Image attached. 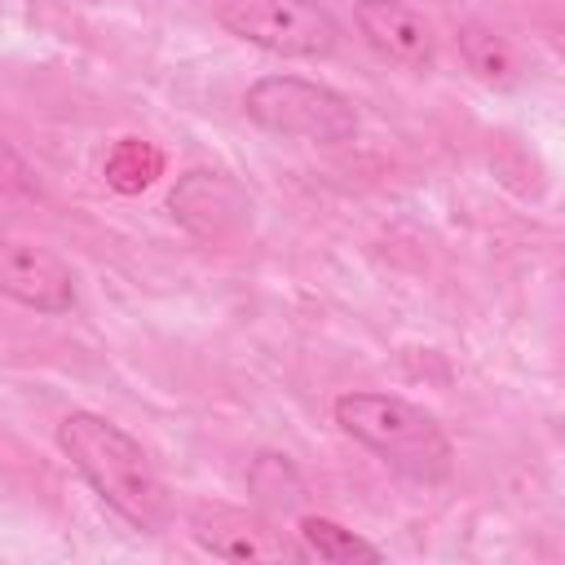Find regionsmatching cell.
I'll return each instance as SVG.
<instances>
[{
	"mask_svg": "<svg viewBox=\"0 0 565 565\" xmlns=\"http://www.w3.org/2000/svg\"><path fill=\"white\" fill-rule=\"evenodd\" d=\"M57 450L88 481V490L141 534H159L172 516L168 486L132 433L97 411H71L57 419Z\"/></svg>",
	"mask_w": 565,
	"mask_h": 565,
	"instance_id": "obj_1",
	"label": "cell"
},
{
	"mask_svg": "<svg viewBox=\"0 0 565 565\" xmlns=\"http://www.w3.org/2000/svg\"><path fill=\"white\" fill-rule=\"evenodd\" d=\"M331 415L344 437L380 455L397 477L415 486H441L455 468L450 437L411 397L380 393V388H349L331 402Z\"/></svg>",
	"mask_w": 565,
	"mask_h": 565,
	"instance_id": "obj_2",
	"label": "cell"
},
{
	"mask_svg": "<svg viewBox=\"0 0 565 565\" xmlns=\"http://www.w3.org/2000/svg\"><path fill=\"white\" fill-rule=\"evenodd\" d=\"M243 115L274 137L318 146H335L358 132V106L340 88L305 75H260L243 93Z\"/></svg>",
	"mask_w": 565,
	"mask_h": 565,
	"instance_id": "obj_3",
	"label": "cell"
},
{
	"mask_svg": "<svg viewBox=\"0 0 565 565\" xmlns=\"http://www.w3.org/2000/svg\"><path fill=\"white\" fill-rule=\"evenodd\" d=\"M212 13L230 35L274 57L318 62L340 49V22L318 0H212Z\"/></svg>",
	"mask_w": 565,
	"mask_h": 565,
	"instance_id": "obj_4",
	"label": "cell"
},
{
	"mask_svg": "<svg viewBox=\"0 0 565 565\" xmlns=\"http://www.w3.org/2000/svg\"><path fill=\"white\" fill-rule=\"evenodd\" d=\"M0 296L53 318L75 309V274L57 252L0 234Z\"/></svg>",
	"mask_w": 565,
	"mask_h": 565,
	"instance_id": "obj_5",
	"label": "cell"
},
{
	"mask_svg": "<svg viewBox=\"0 0 565 565\" xmlns=\"http://www.w3.org/2000/svg\"><path fill=\"white\" fill-rule=\"evenodd\" d=\"M190 534L203 552L221 561H296L300 547L274 530L260 512L230 508V503H199L190 512Z\"/></svg>",
	"mask_w": 565,
	"mask_h": 565,
	"instance_id": "obj_6",
	"label": "cell"
},
{
	"mask_svg": "<svg viewBox=\"0 0 565 565\" xmlns=\"http://www.w3.org/2000/svg\"><path fill=\"white\" fill-rule=\"evenodd\" d=\"M353 22L366 49L402 71H428L437 62L433 22L406 0H353Z\"/></svg>",
	"mask_w": 565,
	"mask_h": 565,
	"instance_id": "obj_7",
	"label": "cell"
},
{
	"mask_svg": "<svg viewBox=\"0 0 565 565\" xmlns=\"http://www.w3.org/2000/svg\"><path fill=\"white\" fill-rule=\"evenodd\" d=\"M168 207L172 216L194 234V238H230L243 221H247V194L238 181H230L225 172H212V168H190L172 194H168Z\"/></svg>",
	"mask_w": 565,
	"mask_h": 565,
	"instance_id": "obj_8",
	"label": "cell"
},
{
	"mask_svg": "<svg viewBox=\"0 0 565 565\" xmlns=\"http://www.w3.org/2000/svg\"><path fill=\"white\" fill-rule=\"evenodd\" d=\"M296 543H300V556H318V561H331V565H349V561H384V552L375 543H366L362 534L344 530L340 521L331 516H300L296 525Z\"/></svg>",
	"mask_w": 565,
	"mask_h": 565,
	"instance_id": "obj_9",
	"label": "cell"
},
{
	"mask_svg": "<svg viewBox=\"0 0 565 565\" xmlns=\"http://www.w3.org/2000/svg\"><path fill=\"white\" fill-rule=\"evenodd\" d=\"M159 172H163V154L141 137H119L102 163V177L115 194H141Z\"/></svg>",
	"mask_w": 565,
	"mask_h": 565,
	"instance_id": "obj_10",
	"label": "cell"
},
{
	"mask_svg": "<svg viewBox=\"0 0 565 565\" xmlns=\"http://www.w3.org/2000/svg\"><path fill=\"white\" fill-rule=\"evenodd\" d=\"M247 490H252L260 503L282 508V512L296 508L300 494H305V486H300V477H296V468H291L287 455H256V463H252V472H247Z\"/></svg>",
	"mask_w": 565,
	"mask_h": 565,
	"instance_id": "obj_11",
	"label": "cell"
},
{
	"mask_svg": "<svg viewBox=\"0 0 565 565\" xmlns=\"http://www.w3.org/2000/svg\"><path fill=\"white\" fill-rule=\"evenodd\" d=\"M459 57L481 79H508V71H512V49L481 22H463L459 26Z\"/></svg>",
	"mask_w": 565,
	"mask_h": 565,
	"instance_id": "obj_12",
	"label": "cell"
},
{
	"mask_svg": "<svg viewBox=\"0 0 565 565\" xmlns=\"http://www.w3.org/2000/svg\"><path fill=\"white\" fill-rule=\"evenodd\" d=\"M0 194H13V199H40L44 185H40V172L26 163V154L0 137Z\"/></svg>",
	"mask_w": 565,
	"mask_h": 565,
	"instance_id": "obj_13",
	"label": "cell"
}]
</instances>
